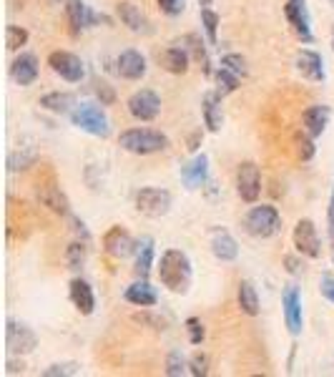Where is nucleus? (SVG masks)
I'll return each instance as SVG.
<instances>
[{
	"mask_svg": "<svg viewBox=\"0 0 334 377\" xmlns=\"http://www.w3.org/2000/svg\"><path fill=\"white\" fill-rule=\"evenodd\" d=\"M297 71L304 76L307 80H324L327 71H324V58L317 51H299L297 53Z\"/></svg>",
	"mask_w": 334,
	"mask_h": 377,
	"instance_id": "nucleus-22",
	"label": "nucleus"
},
{
	"mask_svg": "<svg viewBox=\"0 0 334 377\" xmlns=\"http://www.w3.org/2000/svg\"><path fill=\"white\" fill-rule=\"evenodd\" d=\"M116 73L126 80H141L146 76V58L144 53H138L136 48L118 53L116 58Z\"/></svg>",
	"mask_w": 334,
	"mask_h": 377,
	"instance_id": "nucleus-15",
	"label": "nucleus"
},
{
	"mask_svg": "<svg viewBox=\"0 0 334 377\" xmlns=\"http://www.w3.org/2000/svg\"><path fill=\"white\" fill-rule=\"evenodd\" d=\"M327 224H329V241L334 247V184H332V194H329V211H327Z\"/></svg>",
	"mask_w": 334,
	"mask_h": 377,
	"instance_id": "nucleus-46",
	"label": "nucleus"
},
{
	"mask_svg": "<svg viewBox=\"0 0 334 377\" xmlns=\"http://www.w3.org/2000/svg\"><path fill=\"white\" fill-rule=\"evenodd\" d=\"M136 244L138 241L121 224L111 226L109 232L103 234V252L113 257V259H126V257L136 254Z\"/></svg>",
	"mask_w": 334,
	"mask_h": 377,
	"instance_id": "nucleus-12",
	"label": "nucleus"
},
{
	"mask_svg": "<svg viewBox=\"0 0 334 377\" xmlns=\"http://www.w3.org/2000/svg\"><path fill=\"white\" fill-rule=\"evenodd\" d=\"M73 232L78 234V237H83L86 241H91V237H88V232H86V224H83L80 219H73Z\"/></svg>",
	"mask_w": 334,
	"mask_h": 377,
	"instance_id": "nucleus-48",
	"label": "nucleus"
},
{
	"mask_svg": "<svg viewBox=\"0 0 334 377\" xmlns=\"http://www.w3.org/2000/svg\"><path fill=\"white\" fill-rule=\"evenodd\" d=\"M320 292H322V297L334 305V277L332 274H322V279H320Z\"/></svg>",
	"mask_w": 334,
	"mask_h": 377,
	"instance_id": "nucleus-45",
	"label": "nucleus"
},
{
	"mask_svg": "<svg viewBox=\"0 0 334 377\" xmlns=\"http://www.w3.org/2000/svg\"><path fill=\"white\" fill-rule=\"evenodd\" d=\"M291 239H294V247L302 257H309V259H320L322 257V239L312 219H299Z\"/></svg>",
	"mask_w": 334,
	"mask_h": 377,
	"instance_id": "nucleus-7",
	"label": "nucleus"
},
{
	"mask_svg": "<svg viewBox=\"0 0 334 377\" xmlns=\"http://www.w3.org/2000/svg\"><path fill=\"white\" fill-rule=\"evenodd\" d=\"M133 322H141V325H148L151 330H166L168 322L164 317H156V314H148V312H141V314H133Z\"/></svg>",
	"mask_w": 334,
	"mask_h": 377,
	"instance_id": "nucleus-43",
	"label": "nucleus"
},
{
	"mask_svg": "<svg viewBox=\"0 0 334 377\" xmlns=\"http://www.w3.org/2000/svg\"><path fill=\"white\" fill-rule=\"evenodd\" d=\"M88 261V241H71L66 247V267L73 269V272H78V269L86 267Z\"/></svg>",
	"mask_w": 334,
	"mask_h": 377,
	"instance_id": "nucleus-32",
	"label": "nucleus"
},
{
	"mask_svg": "<svg viewBox=\"0 0 334 377\" xmlns=\"http://www.w3.org/2000/svg\"><path fill=\"white\" fill-rule=\"evenodd\" d=\"M201 114H203V126H206L211 133H216V131L221 129V124H224V116H221V96H219L216 91L203 96Z\"/></svg>",
	"mask_w": 334,
	"mask_h": 377,
	"instance_id": "nucleus-25",
	"label": "nucleus"
},
{
	"mask_svg": "<svg viewBox=\"0 0 334 377\" xmlns=\"http://www.w3.org/2000/svg\"><path fill=\"white\" fill-rule=\"evenodd\" d=\"M116 13H118V18H121V23H124L129 30H133V33H144V30H148L146 15L141 13V8L133 6L131 0H121L116 6Z\"/></svg>",
	"mask_w": 334,
	"mask_h": 377,
	"instance_id": "nucleus-26",
	"label": "nucleus"
},
{
	"mask_svg": "<svg viewBox=\"0 0 334 377\" xmlns=\"http://www.w3.org/2000/svg\"><path fill=\"white\" fill-rule=\"evenodd\" d=\"M8 375H18V372H21V375H23V372H25V365H15V363H8Z\"/></svg>",
	"mask_w": 334,
	"mask_h": 377,
	"instance_id": "nucleus-49",
	"label": "nucleus"
},
{
	"mask_svg": "<svg viewBox=\"0 0 334 377\" xmlns=\"http://www.w3.org/2000/svg\"><path fill=\"white\" fill-rule=\"evenodd\" d=\"M124 299L126 302H131V305H136V307H153L156 302H159V292L153 290L151 284L141 277L138 282H133L131 287L124 292Z\"/></svg>",
	"mask_w": 334,
	"mask_h": 377,
	"instance_id": "nucleus-27",
	"label": "nucleus"
},
{
	"mask_svg": "<svg viewBox=\"0 0 334 377\" xmlns=\"http://www.w3.org/2000/svg\"><path fill=\"white\" fill-rule=\"evenodd\" d=\"M71 121L76 129L86 131L96 138H109L111 136V121L103 111V103H76V109L71 111Z\"/></svg>",
	"mask_w": 334,
	"mask_h": 377,
	"instance_id": "nucleus-3",
	"label": "nucleus"
},
{
	"mask_svg": "<svg viewBox=\"0 0 334 377\" xmlns=\"http://www.w3.org/2000/svg\"><path fill=\"white\" fill-rule=\"evenodd\" d=\"M153 267V239L151 237H144V239L136 244V261H133V272L138 277H148Z\"/></svg>",
	"mask_w": 334,
	"mask_h": 377,
	"instance_id": "nucleus-30",
	"label": "nucleus"
},
{
	"mask_svg": "<svg viewBox=\"0 0 334 377\" xmlns=\"http://www.w3.org/2000/svg\"><path fill=\"white\" fill-rule=\"evenodd\" d=\"M159 3V10L168 18H176V15L183 13V8H186V0H156Z\"/></svg>",
	"mask_w": 334,
	"mask_h": 377,
	"instance_id": "nucleus-42",
	"label": "nucleus"
},
{
	"mask_svg": "<svg viewBox=\"0 0 334 377\" xmlns=\"http://www.w3.org/2000/svg\"><path fill=\"white\" fill-rule=\"evenodd\" d=\"M291 144H294V153H297L299 161H312L314 159L317 146H314V136H312V133H307L304 129L297 131V133L291 136Z\"/></svg>",
	"mask_w": 334,
	"mask_h": 377,
	"instance_id": "nucleus-31",
	"label": "nucleus"
},
{
	"mask_svg": "<svg viewBox=\"0 0 334 377\" xmlns=\"http://www.w3.org/2000/svg\"><path fill=\"white\" fill-rule=\"evenodd\" d=\"M186 332H189V342H191V345H201L203 337H206L203 322L199 317H189V319H186Z\"/></svg>",
	"mask_w": 334,
	"mask_h": 377,
	"instance_id": "nucleus-40",
	"label": "nucleus"
},
{
	"mask_svg": "<svg viewBox=\"0 0 334 377\" xmlns=\"http://www.w3.org/2000/svg\"><path fill=\"white\" fill-rule=\"evenodd\" d=\"M209 247H211V254H214L219 261H234L239 257V244H236V239H234L226 229H211Z\"/></svg>",
	"mask_w": 334,
	"mask_h": 377,
	"instance_id": "nucleus-16",
	"label": "nucleus"
},
{
	"mask_svg": "<svg viewBox=\"0 0 334 377\" xmlns=\"http://www.w3.org/2000/svg\"><path fill=\"white\" fill-rule=\"evenodd\" d=\"M186 367H189V363L183 360V355L179 352V349H174L171 355L166 357V375L168 377H179L186 372Z\"/></svg>",
	"mask_w": 334,
	"mask_h": 377,
	"instance_id": "nucleus-38",
	"label": "nucleus"
},
{
	"mask_svg": "<svg viewBox=\"0 0 334 377\" xmlns=\"http://www.w3.org/2000/svg\"><path fill=\"white\" fill-rule=\"evenodd\" d=\"M25 43H28V30L21 28V25H8V28H5L8 51H21Z\"/></svg>",
	"mask_w": 334,
	"mask_h": 377,
	"instance_id": "nucleus-35",
	"label": "nucleus"
},
{
	"mask_svg": "<svg viewBox=\"0 0 334 377\" xmlns=\"http://www.w3.org/2000/svg\"><path fill=\"white\" fill-rule=\"evenodd\" d=\"M10 76L18 86H30L38 78V58L33 53H21L18 58L10 63Z\"/></svg>",
	"mask_w": 334,
	"mask_h": 377,
	"instance_id": "nucleus-20",
	"label": "nucleus"
},
{
	"mask_svg": "<svg viewBox=\"0 0 334 377\" xmlns=\"http://www.w3.org/2000/svg\"><path fill=\"white\" fill-rule=\"evenodd\" d=\"M36 196H38V202L43 204L45 209H51L53 214H58V217H68V214H71V202H68L66 191H63L56 182L38 184Z\"/></svg>",
	"mask_w": 334,
	"mask_h": 377,
	"instance_id": "nucleus-14",
	"label": "nucleus"
},
{
	"mask_svg": "<svg viewBox=\"0 0 334 377\" xmlns=\"http://www.w3.org/2000/svg\"><path fill=\"white\" fill-rule=\"evenodd\" d=\"M244 229L254 239H269V237L279 234V229H282V214L271 204L252 206L247 211V217H244Z\"/></svg>",
	"mask_w": 334,
	"mask_h": 377,
	"instance_id": "nucleus-4",
	"label": "nucleus"
},
{
	"mask_svg": "<svg viewBox=\"0 0 334 377\" xmlns=\"http://www.w3.org/2000/svg\"><path fill=\"white\" fill-rule=\"evenodd\" d=\"M236 302H239V310L249 317H256V314L262 312V307H259V294H256V287L249 279L239 282V290H236Z\"/></svg>",
	"mask_w": 334,
	"mask_h": 377,
	"instance_id": "nucleus-28",
	"label": "nucleus"
},
{
	"mask_svg": "<svg viewBox=\"0 0 334 377\" xmlns=\"http://www.w3.org/2000/svg\"><path fill=\"white\" fill-rule=\"evenodd\" d=\"M216 94L224 98V96H229V94H234L236 88H239V80H241V76H236V73H232L229 68H224V65H219V71H216Z\"/></svg>",
	"mask_w": 334,
	"mask_h": 377,
	"instance_id": "nucleus-33",
	"label": "nucleus"
},
{
	"mask_svg": "<svg viewBox=\"0 0 334 377\" xmlns=\"http://www.w3.org/2000/svg\"><path fill=\"white\" fill-rule=\"evenodd\" d=\"M126 109L136 121H153L161 114V98L151 88H141L126 101Z\"/></svg>",
	"mask_w": 334,
	"mask_h": 377,
	"instance_id": "nucleus-10",
	"label": "nucleus"
},
{
	"mask_svg": "<svg viewBox=\"0 0 334 377\" xmlns=\"http://www.w3.org/2000/svg\"><path fill=\"white\" fill-rule=\"evenodd\" d=\"M179 43L189 51L191 61H197L199 65H201V71L209 76L211 73V63H209V53H206V43L201 41V36H197V33H189V36H183Z\"/></svg>",
	"mask_w": 334,
	"mask_h": 377,
	"instance_id": "nucleus-29",
	"label": "nucleus"
},
{
	"mask_svg": "<svg viewBox=\"0 0 334 377\" xmlns=\"http://www.w3.org/2000/svg\"><path fill=\"white\" fill-rule=\"evenodd\" d=\"M199 3H201L203 8H209V6H211V0H199Z\"/></svg>",
	"mask_w": 334,
	"mask_h": 377,
	"instance_id": "nucleus-51",
	"label": "nucleus"
},
{
	"mask_svg": "<svg viewBox=\"0 0 334 377\" xmlns=\"http://www.w3.org/2000/svg\"><path fill=\"white\" fill-rule=\"evenodd\" d=\"M118 146L129 153H136V156H148V153H159L166 151L171 141H168L166 133L153 129H129L121 131L118 136Z\"/></svg>",
	"mask_w": 334,
	"mask_h": 377,
	"instance_id": "nucleus-2",
	"label": "nucleus"
},
{
	"mask_svg": "<svg viewBox=\"0 0 334 377\" xmlns=\"http://www.w3.org/2000/svg\"><path fill=\"white\" fill-rule=\"evenodd\" d=\"M282 307H284V322L289 327V332L297 337L302 332L304 317H302V294L297 284H287L282 292Z\"/></svg>",
	"mask_w": 334,
	"mask_h": 377,
	"instance_id": "nucleus-13",
	"label": "nucleus"
},
{
	"mask_svg": "<svg viewBox=\"0 0 334 377\" xmlns=\"http://www.w3.org/2000/svg\"><path fill=\"white\" fill-rule=\"evenodd\" d=\"M329 3H332V6H334V0H329Z\"/></svg>",
	"mask_w": 334,
	"mask_h": 377,
	"instance_id": "nucleus-53",
	"label": "nucleus"
},
{
	"mask_svg": "<svg viewBox=\"0 0 334 377\" xmlns=\"http://www.w3.org/2000/svg\"><path fill=\"white\" fill-rule=\"evenodd\" d=\"M221 65H224V68H229L232 73H236V76H241V78H244V76L249 73L247 61L241 58L239 53H226V56H221Z\"/></svg>",
	"mask_w": 334,
	"mask_h": 377,
	"instance_id": "nucleus-37",
	"label": "nucleus"
},
{
	"mask_svg": "<svg viewBox=\"0 0 334 377\" xmlns=\"http://www.w3.org/2000/svg\"><path fill=\"white\" fill-rule=\"evenodd\" d=\"M189 372L197 377L209 375V355L206 352H194V357L189 360Z\"/></svg>",
	"mask_w": 334,
	"mask_h": 377,
	"instance_id": "nucleus-41",
	"label": "nucleus"
},
{
	"mask_svg": "<svg viewBox=\"0 0 334 377\" xmlns=\"http://www.w3.org/2000/svg\"><path fill=\"white\" fill-rule=\"evenodd\" d=\"M68 30L73 38H78L86 28H91V8L83 0H66Z\"/></svg>",
	"mask_w": 334,
	"mask_h": 377,
	"instance_id": "nucleus-19",
	"label": "nucleus"
},
{
	"mask_svg": "<svg viewBox=\"0 0 334 377\" xmlns=\"http://www.w3.org/2000/svg\"><path fill=\"white\" fill-rule=\"evenodd\" d=\"M68 294H71V302L73 307L78 310L80 314H93L96 310V297H93V287L86 282V279H73L71 282V290H68Z\"/></svg>",
	"mask_w": 334,
	"mask_h": 377,
	"instance_id": "nucleus-23",
	"label": "nucleus"
},
{
	"mask_svg": "<svg viewBox=\"0 0 334 377\" xmlns=\"http://www.w3.org/2000/svg\"><path fill=\"white\" fill-rule=\"evenodd\" d=\"M71 375H80V367L76 363H56L43 370V377H71Z\"/></svg>",
	"mask_w": 334,
	"mask_h": 377,
	"instance_id": "nucleus-39",
	"label": "nucleus"
},
{
	"mask_svg": "<svg viewBox=\"0 0 334 377\" xmlns=\"http://www.w3.org/2000/svg\"><path fill=\"white\" fill-rule=\"evenodd\" d=\"M38 161V151H13L8 156V169L10 171H23V169L33 166Z\"/></svg>",
	"mask_w": 334,
	"mask_h": 377,
	"instance_id": "nucleus-34",
	"label": "nucleus"
},
{
	"mask_svg": "<svg viewBox=\"0 0 334 377\" xmlns=\"http://www.w3.org/2000/svg\"><path fill=\"white\" fill-rule=\"evenodd\" d=\"M36 345H38V337L28 325H21V322H15V319H8L5 347L10 355H28V352L36 349Z\"/></svg>",
	"mask_w": 334,
	"mask_h": 377,
	"instance_id": "nucleus-9",
	"label": "nucleus"
},
{
	"mask_svg": "<svg viewBox=\"0 0 334 377\" xmlns=\"http://www.w3.org/2000/svg\"><path fill=\"white\" fill-rule=\"evenodd\" d=\"M48 65H51V71L56 76H60L63 80L68 83H80L83 76H86V65L83 61L71 51H53L48 56Z\"/></svg>",
	"mask_w": 334,
	"mask_h": 377,
	"instance_id": "nucleus-8",
	"label": "nucleus"
},
{
	"mask_svg": "<svg viewBox=\"0 0 334 377\" xmlns=\"http://www.w3.org/2000/svg\"><path fill=\"white\" fill-rule=\"evenodd\" d=\"M199 136H201V133L191 136V141H189V149H191V151H197V149H199Z\"/></svg>",
	"mask_w": 334,
	"mask_h": 377,
	"instance_id": "nucleus-50",
	"label": "nucleus"
},
{
	"mask_svg": "<svg viewBox=\"0 0 334 377\" xmlns=\"http://www.w3.org/2000/svg\"><path fill=\"white\" fill-rule=\"evenodd\" d=\"M201 25L203 33L209 38L211 45H216V33H219V15L211 8H201Z\"/></svg>",
	"mask_w": 334,
	"mask_h": 377,
	"instance_id": "nucleus-36",
	"label": "nucleus"
},
{
	"mask_svg": "<svg viewBox=\"0 0 334 377\" xmlns=\"http://www.w3.org/2000/svg\"><path fill=\"white\" fill-rule=\"evenodd\" d=\"M93 91H96V96H98V101H101L103 106H111V103L116 101V91H113V88H111L106 80H98Z\"/></svg>",
	"mask_w": 334,
	"mask_h": 377,
	"instance_id": "nucleus-44",
	"label": "nucleus"
},
{
	"mask_svg": "<svg viewBox=\"0 0 334 377\" xmlns=\"http://www.w3.org/2000/svg\"><path fill=\"white\" fill-rule=\"evenodd\" d=\"M159 279L168 292L186 294L191 287V259L183 249H166L159 259Z\"/></svg>",
	"mask_w": 334,
	"mask_h": 377,
	"instance_id": "nucleus-1",
	"label": "nucleus"
},
{
	"mask_svg": "<svg viewBox=\"0 0 334 377\" xmlns=\"http://www.w3.org/2000/svg\"><path fill=\"white\" fill-rule=\"evenodd\" d=\"M171 202H174V199H171V191L159 186H146L136 194V209L141 211L144 217H151V219L166 217L168 209H171Z\"/></svg>",
	"mask_w": 334,
	"mask_h": 377,
	"instance_id": "nucleus-5",
	"label": "nucleus"
},
{
	"mask_svg": "<svg viewBox=\"0 0 334 377\" xmlns=\"http://www.w3.org/2000/svg\"><path fill=\"white\" fill-rule=\"evenodd\" d=\"M329 118H332V109H329V106H324V103H320V106H309V109L302 114V129L317 138L327 131Z\"/></svg>",
	"mask_w": 334,
	"mask_h": 377,
	"instance_id": "nucleus-18",
	"label": "nucleus"
},
{
	"mask_svg": "<svg viewBox=\"0 0 334 377\" xmlns=\"http://www.w3.org/2000/svg\"><path fill=\"white\" fill-rule=\"evenodd\" d=\"M159 63H161V68H164V71L174 73V76H181V73L189 71L191 56H189V51H186L181 43H176V45H171V48H166V51L161 53Z\"/></svg>",
	"mask_w": 334,
	"mask_h": 377,
	"instance_id": "nucleus-21",
	"label": "nucleus"
},
{
	"mask_svg": "<svg viewBox=\"0 0 334 377\" xmlns=\"http://www.w3.org/2000/svg\"><path fill=\"white\" fill-rule=\"evenodd\" d=\"M209 179V156L199 153L181 169V182L186 188H201Z\"/></svg>",
	"mask_w": 334,
	"mask_h": 377,
	"instance_id": "nucleus-17",
	"label": "nucleus"
},
{
	"mask_svg": "<svg viewBox=\"0 0 334 377\" xmlns=\"http://www.w3.org/2000/svg\"><path fill=\"white\" fill-rule=\"evenodd\" d=\"M38 106L51 114H58V116H71V111L76 109V96L68 94V91H53V94H45Z\"/></svg>",
	"mask_w": 334,
	"mask_h": 377,
	"instance_id": "nucleus-24",
	"label": "nucleus"
},
{
	"mask_svg": "<svg viewBox=\"0 0 334 377\" xmlns=\"http://www.w3.org/2000/svg\"><path fill=\"white\" fill-rule=\"evenodd\" d=\"M236 194L241 196V202L256 204L259 194H262V174L254 161H244L236 169Z\"/></svg>",
	"mask_w": 334,
	"mask_h": 377,
	"instance_id": "nucleus-6",
	"label": "nucleus"
},
{
	"mask_svg": "<svg viewBox=\"0 0 334 377\" xmlns=\"http://www.w3.org/2000/svg\"><path fill=\"white\" fill-rule=\"evenodd\" d=\"M284 264H287V272H289V274H299V272H302V264H299L297 257H284Z\"/></svg>",
	"mask_w": 334,
	"mask_h": 377,
	"instance_id": "nucleus-47",
	"label": "nucleus"
},
{
	"mask_svg": "<svg viewBox=\"0 0 334 377\" xmlns=\"http://www.w3.org/2000/svg\"><path fill=\"white\" fill-rule=\"evenodd\" d=\"M284 15L289 21L291 30L299 36L302 43H312V15H309V8H307V0H287L284 6Z\"/></svg>",
	"mask_w": 334,
	"mask_h": 377,
	"instance_id": "nucleus-11",
	"label": "nucleus"
},
{
	"mask_svg": "<svg viewBox=\"0 0 334 377\" xmlns=\"http://www.w3.org/2000/svg\"><path fill=\"white\" fill-rule=\"evenodd\" d=\"M332 48H334V38H332Z\"/></svg>",
	"mask_w": 334,
	"mask_h": 377,
	"instance_id": "nucleus-52",
	"label": "nucleus"
}]
</instances>
